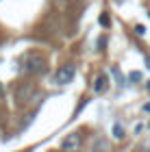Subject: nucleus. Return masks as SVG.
<instances>
[{"mask_svg": "<svg viewBox=\"0 0 150 152\" xmlns=\"http://www.w3.org/2000/svg\"><path fill=\"white\" fill-rule=\"evenodd\" d=\"M78 143H80L78 135H70V137H67V139L63 141V148H67V150H74V148H78Z\"/></svg>", "mask_w": 150, "mask_h": 152, "instance_id": "20e7f679", "label": "nucleus"}, {"mask_svg": "<svg viewBox=\"0 0 150 152\" xmlns=\"http://www.w3.org/2000/svg\"><path fill=\"white\" fill-rule=\"evenodd\" d=\"M113 137H115V139H122V137H124V128H122L120 124L113 126Z\"/></svg>", "mask_w": 150, "mask_h": 152, "instance_id": "423d86ee", "label": "nucleus"}, {"mask_svg": "<svg viewBox=\"0 0 150 152\" xmlns=\"http://www.w3.org/2000/svg\"><path fill=\"white\" fill-rule=\"evenodd\" d=\"M100 24H105V26H109V18H107V15H100Z\"/></svg>", "mask_w": 150, "mask_h": 152, "instance_id": "6e6552de", "label": "nucleus"}, {"mask_svg": "<svg viewBox=\"0 0 150 152\" xmlns=\"http://www.w3.org/2000/svg\"><path fill=\"white\" fill-rule=\"evenodd\" d=\"M107 83H109V78L102 74V76H98V78H96V85H94V89H96V91H105V89H107Z\"/></svg>", "mask_w": 150, "mask_h": 152, "instance_id": "39448f33", "label": "nucleus"}, {"mask_svg": "<svg viewBox=\"0 0 150 152\" xmlns=\"http://www.w3.org/2000/svg\"><path fill=\"white\" fill-rule=\"evenodd\" d=\"M0 91H2V85H0Z\"/></svg>", "mask_w": 150, "mask_h": 152, "instance_id": "f8f14e48", "label": "nucleus"}, {"mask_svg": "<svg viewBox=\"0 0 150 152\" xmlns=\"http://www.w3.org/2000/svg\"><path fill=\"white\" fill-rule=\"evenodd\" d=\"M22 72L33 74V76H35V74H44V72H46V57H44V54H39V52L29 54V57L24 59Z\"/></svg>", "mask_w": 150, "mask_h": 152, "instance_id": "f257e3e1", "label": "nucleus"}, {"mask_svg": "<svg viewBox=\"0 0 150 152\" xmlns=\"http://www.w3.org/2000/svg\"><path fill=\"white\" fill-rule=\"evenodd\" d=\"M148 15H150V13H148Z\"/></svg>", "mask_w": 150, "mask_h": 152, "instance_id": "ddd939ff", "label": "nucleus"}, {"mask_svg": "<svg viewBox=\"0 0 150 152\" xmlns=\"http://www.w3.org/2000/svg\"><path fill=\"white\" fill-rule=\"evenodd\" d=\"M135 33H137V35H144L146 28H144V26H137V28H135Z\"/></svg>", "mask_w": 150, "mask_h": 152, "instance_id": "1a4fd4ad", "label": "nucleus"}, {"mask_svg": "<svg viewBox=\"0 0 150 152\" xmlns=\"http://www.w3.org/2000/svg\"><path fill=\"white\" fill-rule=\"evenodd\" d=\"M144 111H150V102H148V104L144 107Z\"/></svg>", "mask_w": 150, "mask_h": 152, "instance_id": "9d476101", "label": "nucleus"}, {"mask_svg": "<svg viewBox=\"0 0 150 152\" xmlns=\"http://www.w3.org/2000/svg\"><path fill=\"white\" fill-rule=\"evenodd\" d=\"M74 74H76V67L74 65H63L57 72V76H54V83H57V85H67V83L74 78Z\"/></svg>", "mask_w": 150, "mask_h": 152, "instance_id": "f03ea898", "label": "nucleus"}, {"mask_svg": "<svg viewBox=\"0 0 150 152\" xmlns=\"http://www.w3.org/2000/svg\"><path fill=\"white\" fill-rule=\"evenodd\" d=\"M33 91H35V85H33V83H24V85H20V87H18V91H15V100L20 102V104H24V102L33 100V98H31Z\"/></svg>", "mask_w": 150, "mask_h": 152, "instance_id": "7ed1b4c3", "label": "nucleus"}, {"mask_svg": "<svg viewBox=\"0 0 150 152\" xmlns=\"http://www.w3.org/2000/svg\"><path fill=\"white\" fill-rule=\"evenodd\" d=\"M128 78H131V80H139V78H141V74H139V72H133L131 76H128Z\"/></svg>", "mask_w": 150, "mask_h": 152, "instance_id": "0eeeda50", "label": "nucleus"}, {"mask_svg": "<svg viewBox=\"0 0 150 152\" xmlns=\"http://www.w3.org/2000/svg\"><path fill=\"white\" fill-rule=\"evenodd\" d=\"M146 65H148V67H150V57H148V59H146Z\"/></svg>", "mask_w": 150, "mask_h": 152, "instance_id": "9b49d317", "label": "nucleus"}]
</instances>
